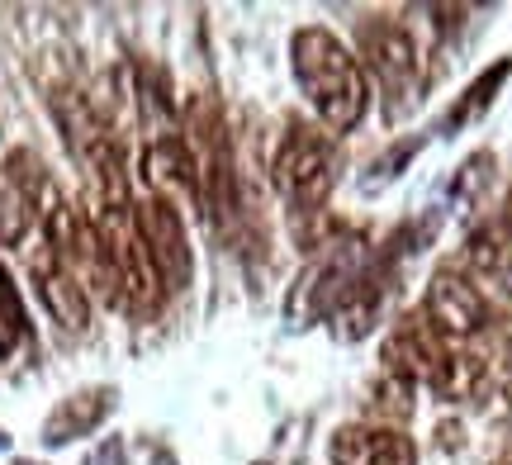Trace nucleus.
<instances>
[{
	"mask_svg": "<svg viewBox=\"0 0 512 465\" xmlns=\"http://www.w3.org/2000/svg\"><path fill=\"white\" fill-rule=\"evenodd\" d=\"M508 224H512V205H508Z\"/></svg>",
	"mask_w": 512,
	"mask_h": 465,
	"instance_id": "14",
	"label": "nucleus"
},
{
	"mask_svg": "<svg viewBox=\"0 0 512 465\" xmlns=\"http://www.w3.org/2000/svg\"><path fill=\"white\" fill-rule=\"evenodd\" d=\"M332 171H337V157H332L328 133L313 124H290L275 148V190L294 209H318L332 190Z\"/></svg>",
	"mask_w": 512,
	"mask_h": 465,
	"instance_id": "3",
	"label": "nucleus"
},
{
	"mask_svg": "<svg viewBox=\"0 0 512 465\" xmlns=\"http://www.w3.org/2000/svg\"><path fill=\"white\" fill-rule=\"evenodd\" d=\"M508 72H512V62H498V67H489V72L479 76L475 86L465 91V100H460L456 110H451V119H446V129H465L470 119H479V114L494 105V95H498V86L508 81Z\"/></svg>",
	"mask_w": 512,
	"mask_h": 465,
	"instance_id": "10",
	"label": "nucleus"
},
{
	"mask_svg": "<svg viewBox=\"0 0 512 465\" xmlns=\"http://www.w3.org/2000/svg\"><path fill=\"white\" fill-rule=\"evenodd\" d=\"M91 224H95V238H100V252H105V266H110L119 304H128L133 314H152L166 290H162V276H157L152 257H147L143 233H138L133 200L128 205H100Z\"/></svg>",
	"mask_w": 512,
	"mask_h": 465,
	"instance_id": "2",
	"label": "nucleus"
},
{
	"mask_svg": "<svg viewBox=\"0 0 512 465\" xmlns=\"http://www.w3.org/2000/svg\"><path fill=\"white\" fill-rule=\"evenodd\" d=\"M422 318L437 328V337L465 342V337H479L489 328V304H484V295L475 290L470 276L437 271L427 280V295H422Z\"/></svg>",
	"mask_w": 512,
	"mask_h": 465,
	"instance_id": "6",
	"label": "nucleus"
},
{
	"mask_svg": "<svg viewBox=\"0 0 512 465\" xmlns=\"http://www.w3.org/2000/svg\"><path fill=\"white\" fill-rule=\"evenodd\" d=\"M370 432L375 428H361V423L337 428V437H332V465H366L370 461Z\"/></svg>",
	"mask_w": 512,
	"mask_h": 465,
	"instance_id": "13",
	"label": "nucleus"
},
{
	"mask_svg": "<svg viewBox=\"0 0 512 465\" xmlns=\"http://www.w3.org/2000/svg\"><path fill=\"white\" fill-rule=\"evenodd\" d=\"M413 380H403V375H380V385H375V409L389 418V423H408V413H413Z\"/></svg>",
	"mask_w": 512,
	"mask_h": 465,
	"instance_id": "12",
	"label": "nucleus"
},
{
	"mask_svg": "<svg viewBox=\"0 0 512 465\" xmlns=\"http://www.w3.org/2000/svg\"><path fill=\"white\" fill-rule=\"evenodd\" d=\"M465 271L484 285H512V224L498 219V224H484L470 233L465 242Z\"/></svg>",
	"mask_w": 512,
	"mask_h": 465,
	"instance_id": "8",
	"label": "nucleus"
},
{
	"mask_svg": "<svg viewBox=\"0 0 512 465\" xmlns=\"http://www.w3.org/2000/svg\"><path fill=\"white\" fill-rule=\"evenodd\" d=\"M34 205H29V195L19 190V181L10 176V167L0 162V247H19V242L29 238V228H34Z\"/></svg>",
	"mask_w": 512,
	"mask_h": 465,
	"instance_id": "9",
	"label": "nucleus"
},
{
	"mask_svg": "<svg viewBox=\"0 0 512 465\" xmlns=\"http://www.w3.org/2000/svg\"><path fill=\"white\" fill-rule=\"evenodd\" d=\"M498 465H508V461H498Z\"/></svg>",
	"mask_w": 512,
	"mask_h": 465,
	"instance_id": "15",
	"label": "nucleus"
},
{
	"mask_svg": "<svg viewBox=\"0 0 512 465\" xmlns=\"http://www.w3.org/2000/svg\"><path fill=\"white\" fill-rule=\"evenodd\" d=\"M356 62H366V72L380 81V91L399 105L413 95L418 86V48H413V38L403 24L394 19H361V29H356Z\"/></svg>",
	"mask_w": 512,
	"mask_h": 465,
	"instance_id": "4",
	"label": "nucleus"
},
{
	"mask_svg": "<svg viewBox=\"0 0 512 465\" xmlns=\"http://www.w3.org/2000/svg\"><path fill=\"white\" fill-rule=\"evenodd\" d=\"M366 465H418V447H413V437L399 428H375L370 432Z\"/></svg>",
	"mask_w": 512,
	"mask_h": 465,
	"instance_id": "11",
	"label": "nucleus"
},
{
	"mask_svg": "<svg viewBox=\"0 0 512 465\" xmlns=\"http://www.w3.org/2000/svg\"><path fill=\"white\" fill-rule=\"evenodd\" d=\"M29 271H34V290L43 299V309L53 314L57 328L62 333H86L91 328V290L48 252V242H43V252L34 257Z\"/></svg>",
	"mask_w": 512,
	"mask_h": 465,
	"instance_id": "7",
	"label": "nucleus"
},
{
	"mask_svg": "<svg viewBox=\"0 0 512 465\" xmlns=\"http://www.w3.org/2000/svg\"><path fill=\"white\" fill-rule=\"evenodd\" d=\"M290 67H294V81H299V95L309 100V110L318 114L323 129L328 133L361 129V119L370 110L366 67L356 62V53L332 29H323V24L294 29Z\"/></svg>",
	"mask_w": 512,
	"mask_h": 465,
	"instance_id": "1",
	"label": "nucleus"
},
{
	"mask_svg": "<svg viewBox=\"0 0 512 465\" xmlns=\"http://www.w3.org/2000/svg\"><path fill=\"white\" fill-rule=\"evenodd\" d=\"M138 209V233L147 242V257L162 276V290H185L195 276V247H190V228H185L181 209L171 195H147Z\"/></svg>",
	"mask_w": 512,
	"mask_h": 465,
	"instance_id": "5",
	"label": "nucleus"
}]
</instances>
